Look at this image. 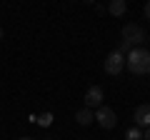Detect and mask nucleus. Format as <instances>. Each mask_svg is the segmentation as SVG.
Instances as JSON below:
<instances>
[{
    "label": "nucleus",
    "mask_w": 150,
    "mask_h": 140,
    "mask_svg": "<svg viewBox=\"0 0 150 140\" xmlns=\"http://www.w3.org/2000/svg\"><path fill=\"white\" fill-rule=\"evenodd\" d=\"M133 120H135V128H140V130H148L150 128V103H143V105L135 108Z\"/></svg>",
    "instance_id": "39448f33"
},
{
    "label": "nucleus",
    "mask_w": 150,
    "mask_h": 140,
    "mask_svg": "<svg viewBox=\"0 0 150 140\" xmlns=\"http://www.w3.org/2000/svg\"><path fill=\"white\" fill-rule=\"evenodd\" d=\"M123 40L130 45V48H140L145 43V30L138 25V23H128L123 28Z\"/></svg>",
    "instance_id": "f03ea898"
},
{
    "label": "nucleus",
    "mask_w": 150,
    "mask_h": 140,
    "mask_svg": "<svg viewBox=\"0 0 150 140\" xmlns=\"http://www.w3.org/2000/svg\"><path fill=\"white\" fill-rule=\"evenodd\" d=\"M35 123H38V125H43V128H48V125L53 123V113H43L40 118H35Z\"/></svg>",
    "instance_id": "9d476101"
},
{
    "label": "nucleus",
    "mask_w": 150,
    "mask_h": 140,
    "mask_svg": "<svg viewBox=\"0 0 150 140\" xmlns=\"http://www.w3.org/2000/svg\"><path fill=\"white\" fill-rule=\"evenodd\" d=\"M125 65L133 75H150V50L145 48H133L125 58Z\"/></svg>",
    "instance_id": "f257e3e1"
},
{
    "label": "nucleus",
    "mask_w": 150,
    "mask_h": 140,
    "mask_svg": "<svg viewBox=\"0 0 150 140\" xmlns=\"http://www.w3.org/2000/svg\"><path fill=\"white\" fill-rule=\"evenodd\" d=\"M3 35H5V33H3V28H0V40H3Z\"/></svg>",
    "instance_id": "ddd939ff"
},
{
    "label": "nucleus",
    "mask_w": 150,
    "mask_h": 140,
    "mask_svg": "<svg viewBox=\"0 0 150 140\" xmlns=\"http://www.w3.org/2000/svg\"><path fill=\"white\" fill-rule=\"evenodd\" d=\"M143 140H150V128H148V130H143Z\"/></svg>",
    "instance_id": "f8f14e48"
},
{
    "label": "nucleus",
    "mask_w": 150,
    "mask_h": 140,
    "mask_svg": "<svg viewBox=\"0 0 150 140\" xmlns=\"http://www.w3.org/2000/svg\"><path fill=\"white\" fill-rule=\"evenodd\" d=\"M18 140H33V138H18Z\"/></svg>",
    "instance_id": "4468645a"
},
{
    "label": "nucleus",
    "mask_w": 150,
    "mask_h": 140,
    "mask_svg": "<svg viewBox=\"0 0 150 140\" xmlns=\"http://www.w3.org/2000/svg\"><path fill=\"white\" fill-rule=\"evenodd\" d=\"M45 140H50V138H45Z\"/></svg>",
    "instance_id": "2eb2a0df"
},
{
    "label": "nucleus",
    "mask_w": 150,
    "mask_h": 140,
    "mask_svg": "<svg viewBox=\"0 0 150 140\" xmlns=\"http://www.w3.org/2000/svg\"><path fill=\"white\" fill-rule=\"evenodd\" d=\"M125 140H143V130L140 128H130L125 133Z\"/></svg>",
    "instance_id": "1a4fd4ad"
},
{
    "label": "nucleus",
    "mask_w": 150,
    "mask_h": 140,
    "mask_svg": "<svg viewBox=\"0 0 150 140\" xmlns=\"http://www.w3.org/2000/svg\"><path fill=\"white\" fill-rule=\"evenodd\" d=\"M125 68V55H120L118 50L105 55V73L108 75H120V70Z\"/></svg>",
    "instance_id": "20e7f679"
},
{
    "label": "nucleus",
    "mask_w": 150,
    "mask_h": 140,
    "mask_svg": "<svg viewBox=\"0 0 150 140\" xmlns=\"http://www.w3.org/2000/svg\"><path fill=\"white\" fill-rule=\"evenodd\" d=\"M103 100H105V93H103L100 85L88 88V93H85V108H100Z\"/></svg>",
    "instance_id": "423d86ee"
},
{
    "label": "nucleus",
    "mask_w": 150,
    "mask_h": 140,
    "mask_svg": "<svg viewBox=\"0 0 150 140\" xmlns=\"http://www.w3.org/2000/svg\"><path fill=\"white\" fill-rule=\"evenodd\" d=\"M95 120H98V125H100L103 130H112L115 125H118V115H115L112 108H108V105H100V108H98Z\"/></svg>",
    "instance_id": "7ed1b4c3"
},
{
    "label": "nucleus",
    "mask_w": 150,
    "mask_h": 140,
    "mask_svg": "<svg viewBox=\"0 0 150 140\" xmlns=\"http://www.w3.org/2000/svg\"><path fill=\"white\" fill-rule=\"evenodd\" d=\"M143 13H145V18H148V20H150V0H148V3H145V8H143Z\"/></svg>",
    "instance_id": "9b49d317"
},
{
    "label": "nucleus",
    "mask_w": 150,
    "mask_h": 140,
    "mask_svg": "<svg viewBox=\"0 0 150 140\" xmlns=\"http://www.w3.org/2000/svg\"><path fill=\"white\" fill-rule=\"evenodd\" d=\"M125 10H128V3H125V0H112L110 5H108V13H110V15H115V18L125 15Z\"/></svg>",
    "instance_id": "6e6552de"
},
{
    "label": "nucleus",
    "mask_w": 150,
    "mask_h": 140,
    "mask_svg": "<svg viewBox=\"0 0 150 140\" xmlns=\"http://www.w3.org/2000/svg\"><path fill=\"white\" fill-rule=\"evenodd\" d=\"M75 123H78V125H85V128H88L90 123H95V113H93L90 108H80L78 113H75Z\"/></svg>",
    "instance_id": "0eeeda50"
}]
</instances>
